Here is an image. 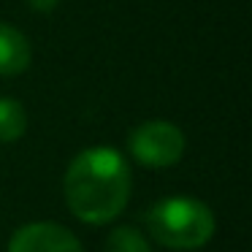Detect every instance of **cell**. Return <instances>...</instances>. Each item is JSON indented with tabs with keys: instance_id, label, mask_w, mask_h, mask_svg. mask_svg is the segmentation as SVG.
<instances>
[{
	"instance_id": "1",
	"label": "cell",
	"mask_w": 252,
	"mask_h": 252,
	"mask_svg": "<svg viewBox=\"0 0 252 252\" xmlns=\"http://www.w3.org/2000/svg\"><path fill=\"white\" fill-rule=\"evenodd\" d=\"M133 174L114 147H87L68 163L63 176L65 203L87 225H109L130 201Z\"/></svg>"
},
{
	"instance_id": "2",
	"label": "cell",
	"mask_w": 252,
	"mask_h": 252,
	"mask_svg": "<svg viewBox=\"0 0 252 252\" xmlns=\"http://www.w3.org/2000/svg\"><path fill=\"white\" fill-rule=\"evenodd\" d=\"M147 233L160 247L174 252H195L212 241L217 230L214 212L192 195H168L149 206Z\"/></svg>"
},
{
	"instance_id": "3",
	"label": "cell",
	"mask_w": 252,
	"mask_h": 252,
	"mask_svg": "<svg viewBox=\"0 0 252 252\" xmlns=\"http://www.w3.org/2000/svg\"><path fill=\"white\" fill-rule=\"evenodd\" d=\"M133 160L144 168H171L185 158L187 138L182 127H176L168 120H147L138 127H133L127 138Z\"/></svg>"
},
{
	"instance_id": "4",
	"label": "cell",
	"mask_w": 252,
	"mask_h": 252,
	"mask_svg": "<svg viewBox=\"0 0 252 252\" xmlns=\"http://www.w3.org/2000/svg\"><path fill=\"white\" fill-rule=\"evenodd\" d=\"M8 252H84L82 241L65 225L38 220L25 222L8 239Z\"/></svg>"
},
{
	"instance_id": "5",
	"label": "cell",
	"mask_w": 252,
	"mask_h": 252,
	"mask_svg": "<svg viewBox=\"0 0 252 252\" xmlns=\"http://www.w3.org/2000/svg\"><path fill=\"white\" fill-rule=\"evenodd\" d=\"M33 63V46L28 35L14 25L0 22V76H19Z\"/></svg>"
},
{
	"instance_id": "6",
	"label": "cell",
	"mask_w": 252,
	"mask_h": 252,
	"mask_svg": "<svg viewBox=\"0 0 252 252\" xmlns=\"http://www.w3.org/2000/svg\"><path fill=\"white\" fill-rule=\"evenodd\" d=\"M28 130V111L19 100L0 98V144H14Z\"/></svg>"
},
{
	"instance_id": "7",
	"label": "cell",
	"mask_w": 252,
	"mask_h": 252,
	"mask_svg": "<svg viewBox=\"0 0 252 252\" xmlns=\"http://www.w3.org/2000/svg\"><path fill=\"white\" fill-rule=\"evenodd\" d=\"M106 252H152V244L136 225H117L106 236Z\"/></svg>"
},
{
	"instance_id": "8",
	"label": "cell",
	"mask_w": 252,
	"mask_h": 252,
	"mask_svg": "<svg viewBox=\"0 0 252 252\" xmlns=\"http://www.w3.org/2000/svg\"><path fill=\"white\" fill-rule=\"evenodd\" d=\"M63 0H28V6H30V11H38V14H49V11H55L57 6H60Z\"/></svg>"
}]
</instances>
